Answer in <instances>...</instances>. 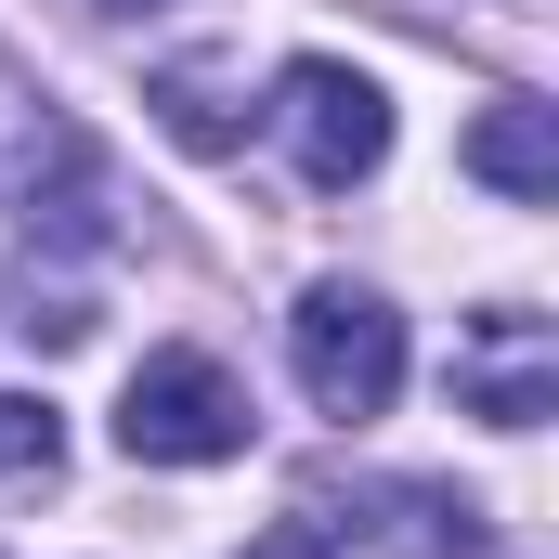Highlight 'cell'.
Listing matches in <instances>:
<instances>
[{
  "label": "cell",
  "mask_w": 559,
  "mask_h": 559,
  "mask_svg": "<svg viewBox=\"0 0 559 559\" xmlns=\"http://www.w3.org/2000/svg\"><path fill=\"white\" fill-rule=\"evenodd\" d=\"M286 365H299V391L325 404V417H391V391H404V312L378 299V286L325 274L299 312H286Z\"/></svg>",
  "instance_id": "cell-1"
},
{
  "label": "cell",
  "mask_w": 559,
  "mask_h": 559,
  "mask_svg": "<svg viewBox=\"0 0 559 559\" xmlns=\"http://www.w3.org/2000/svg\"><path fill=\"white\" fill-rule=\"evenodd\" d=\"M118 455L131 468H222L248 455V391L222 352H143L118 391Z\"/></svg>",
  "instance_id": "cell-2"
},
{
  "label": "cell",
  "mask_w": 559,
  "mask_h": 559,
  "mask_svg": "<svg viewBox=\"0 0 559 559\" xmlns=\"http://www.w3.org/2000/svg\"><path fill=\"white\" fill-rule=\"evenodd\" d=\"M274 131H286V156H299V182L352 195V182H378V156H391V92H378L365 66H338V52H299L274 79Z\"/></svg>",
  "instance_id": "cell-3"
},
{
  "label": "cell",
  "mask_w": 559,
  "mask_h": 559,
  "mask_svg": "<svg viewBox=\"0 0 559 559\" xmlns=\"http://www.w3.org/2000/svg\"><path fill=\"white\" fill-rule=\"evenodd\" d=\"M0 195L26 209V235H105V169L66 118H0Z\"/></svg>",
  "instance_id": "cell-4"
},
{
  "label": "cell",
  "mask_w": 559,
  "mask_h": 559,
  "mask_svg": "<svg viewBox=\"0 0 559 559\" xmlns=\"http://www.w3.org/2000/svg\"><path fill=\"white\" fill-rule=\"evenodd\" d=\"M455 391H468V417L534 429V417H547V391H559L547 325H534V312H481V325H468V352H455Z\"/></svg>",
  "instance_id": "cell-5"
},
{
  "label": "cell",
  "mask_w": 559,
  "mask_h": 559,
  "mask_svg": "<svg viewBox=\"0 0 559 559\" xmlns=\"http://www.w3.org/2000/svg\"><path fill=\"white\" fill-rule=\"evenodd\" d=\"M455 169H468V182H495L508 209H547V195H559V105L495 92V105L468 118V143H455Z\"/></svg>",
  "instance_id": "cell-6"
},
{
  "label": "cell",
  "mask_w": 559,
  "mask_h": 559,
  "mask_svg": "<svg viewBox=\"0 0 559 559\" xmlns=\"http://www.w3.org/2000/svg\"><path fill=\"white\" fill-rule=\"evenodd\" d=\"M143 105L169 118V143H195V156H235V143H248V118H235V66H169Z\"/></svg>",
  "instance_id": "cell-7"
},
{
  "label": "cell",
  "mask_w": 559,
  "mask_h": 559,
  "mask_svg": "<svg viewBox=\"0 0 559 559\" xmlns=\"http://www.w3.org/2000/svg\"><path fill=\"white\" fill-rule=\"evenodd\" d=\"M52 455H66V417L39 391H0V481H52Z\"/></svg>",
  "instance_id": "cell-8"
},
{
  "label": "cell",
  "mask_w": 559,
  "mask_h": 559,
  "mask_svg": "<svg viewBox=\"0 0 559 559\" xmlns=\"http://www.w3.org/2000/svg\"><path fill=\"white\" fill-rule=\"evenodd\" d=\"M235 559H325V534H312V521H274V534H248Z\"/></svg>",
  "instance_id": "cell-9"
},
{
  "label": "cell",
  "mask_w": 559,
  "mask_h": 559,
  "mask_svg": "<svg viewBox=\"0 0 559 559\" xmlns=\"http://www.w3.org/2000/svg\"><path fill=\"white\" fill-rule=\"evenodd\" d=\"M105 13H156V0H105Z\"/></svg>",
  "instance_id": "cell-10"
},
{
  "label": "cell",
  "mask_w": 559,
  "mask_h": 559,
  "mask_svg": "<svg viewBox=\"0 0 559 559\" xmlns=\"http://www.w3.org/2000/svg\"><path fill=\"white\" fill-rule=\"evenodd\" d=\"M404 13H442V0H404Z\"/></svg>",
  "instance_id": "cell-11"
}]
</instances>
